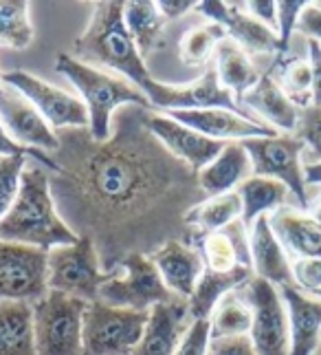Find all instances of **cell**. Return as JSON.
Instances as JSON below:
<instances>
[{"label":"cell","instance_id":"1","mask_svg":"<svg viewBox=\"0 0 321 355\" xmlns=\"http://www.w3.org/2000/svg\"><path fill=\"white\" fill-rule=\"evenodd\" d=\"M150 113L121 106L106 141H95L89 128H66L55 153H31L53 173L51 194L62 221L93 243L108 274L130 254L152 256L169 241H196L185 218L207 201L199 173L147 128Z\"/></svg>","mask_w":321,"mask_h":355},{"label":"cell","instance_id":"2","mask_svg":"<svg viewBox=\"0 0 321 355\" xmlns=\"http://www.w3.org/2000/svg\"><path fill=\"white\" fill-rule=\"evenodd\" d=\"M0 241L31 245L46 252L80 241L75 232L62 221L51 194V175L44 166L33 164L24 168L18 197L0 218Z\"/></svg>","mask_w":321,"mask_h":355},{"label":"cell","instance_id":"3","mask_svg":"<svg viewBox=\"0 0 321 355\" xmlns=\"http://www.w3.org/2000/svg\"><path fill=\"white\" fill-rule=\"evenodd\" d=\"M75 60L89 64H102L126 76L141 93L152 84L150 71L143 64V55L139 53L132 35L123 22V3H95V11L86 24L84 33L77 38Z\"/></svg>","mask_w":321,"mask_h":355},{"label":"cell","instance_id":"4","mask_svg":"<svg viewBox=\"0 0 321 355\" xmlns=\"http://www.w3.org/2000/svg\"><path fill=\"white\" fill-rule=\"evenodd\" d=\"M55 71L66 76L73 87L82 93V102L89 111V132L95 141H106L110 137L113 115L119 106L152 108L137 87L91 64H84L68 53L57 58Z\"/></svg>","mask_w":321,"mask_h":355},{"label":"cell","instance_id":"5","mask_svg":"<svg viewBox=\"0 0 321 355\" xmlns=\"http://www.w3.org/2000/svg\"><path fill=\"white\" fill-rule=\"evenodd\" d=\"M89 302L48 289L33 302V338L38 355H84L82 327Z\"/></svg>","mask_w":321,"mask_h":355},{"label":"cell","instance_id":"6","mask_svg":"<svg viewBox=\"0 0 321 355\" xmlns=\"http://www.w3.org/2000/svg\"><path fill=\"white\" fill-rule=\"evenodd\" d=\"M150 311L110 307L102 300L89 302L84 311V355H132L143 336Z\"/></svg>","mask_w":321,"mask_h":355},{"label":"cell","instance_id":"7","mask_svg":"<svg viewBox=\"0 0 321 355\" xmlns=\"http://www.w3.org/2000/svg\"><path fill=\"white\" fill-rule=\"evenodd\" d=\"M115 272H104L97 252L89 239H80L73 245H59L48 250L46 283L48 289L68 293V296L93 302L100 298V289L108 283Z\"/></svg>","mask_w":321,"mask_h":355},{"label":"cell","instance_id":"8","mask_svg":"<svg viewBox=\"0 0 321 355\" xmlns=\"http://www.w3.org/2000/svg\"><path fill=\"white\" fill-rule=\"evenodd\" d=\"M97 300L110 307L150 311L154 304L178 300V296L165 287L150 256L130 254L119 263L117 274L100 289Z\"/></svg>","mask_w":321,"mask_h":355},{"label":"cell","instance_id":"9","mask_svg":"<svg viewBox=\"0 0 321 355\" xmlns=\"http://www.w3.org/2000/svg\"><path fill=\"white\" fill-rule=\"evenodd\" d=\"M48 252L0 241V302H38L48 291Z\"/></svg>","mask_w":321,"mask_h":355},{"label":"cell","instance_id":"10","mask_svg":"<svg viewBox=\"0 0 321 355\" xmlns=\"http://www.w3.org/2000/svg\"><path fill=\"white\" fill-rule=\"evenodd\" d=\"M244 150L249 153L253 177L275 179L288 188L302 201V207L308 205L306 199V179L302 168V153L306 146L295 135H273V137H251L242 141Z\"/></svg>","mask_w":321,"mask_h":355},{"label":"cell","instance_id":"11","mask_svg":"<svg viewBox=\"0 0 321 355\" xmlns=\"http://www.w3.org/2000/svg\"><path fill=\"white\" fill-rule=\"evenodd\" d=\"M246 304L253 322L249 340L257 355H288V313L279 291L268 280L253 276L246 283Z\"/></svg>","mask_w":321,"mask_h":355},{"label":"cell","instance_id":"12","mask_svg":"<svg viewBox=\"0 0 321 355\" xmlns=\"http://www.w3.org/2000/svg\"><path fill=\"white\" fill-rule=\"evenodd\" d=\"M3 82L27 97L51 128H89V111L80 97L55 89L27 71H9Z\"/></svg>","mask_w":321,"mask_h":355},{"label":"cell","instance_id":"13","mask_svg":"<svg viewBox=\"0 0 321 355\" xmlns=\"http://www.w3.org/2000/svg\"><path fill=\"white\" fill-rule=\"evenodd\" d=\"M143 95L152 108H165L167 113L227 108V111L242 115L236 100H233V95L220 84L214 64L207 67L205 76L199 82L185 84V87H174V84L152 80V84L143 91Z\"/></svg>","mask_w":321,"mask_h":355},{"label":"cell","instance_id":"14","mask_svg":"<svg viewBox=\"0 0 321 355\" xmlns=\"http://www.w3.org/2000/svg\"><path fill=\"white\" fill-rule=\"evenodd\" d=\"M0 121H3L9 137L27 153L57 150L59 139L53 128L46 124V119L35 111V106L27 97L11 89L9 84H5L3 93H0Z\"/></svg>","mask_w":321,"mask_h":355},{"label":"cell","instance_id":"15","mask_svg":"<svg viewBox=\"0 0 321 355\" xmlns=\"http://www.w3.org/2000/svg\"><path fill=\"white\" fill-rule=\"evenodd\" d=\"M196 9L203 16L209 18V22H216L225 29L227 35H231L242 51L251 53H279V38L273 29L255 20L244 3H222V0H205L196 3Z\"/></svg>","mask_w":321,"mask_h":355},{"label":"cell","instance_id":"16","mask_svg":"<svg viewBox=\"0 0 321 355\" xmlns=\"http://www.w3.org/2000/svg\"><path fill=\"white\" fill-rule=\"evenodd\" d=\"M147 128H150L154 137L165 146L169 155H174L178 162L192 168L194 173H201L207 164H212L220 155L222 146H225V141L209 139L199 130L181 124V121H176L169 115L150 113V117H147Z\"/></svg>","mask_w":321,"mask_h":355},{"label":"cell","instance_id":"17","mask_svg":"<svg viewBox=\"0 0 321 355\" xmlns=\"http://www.w3.org/2000/svg\"><path fill=\"white\" fill-rule=\"evenodd\" d=\"M187 327V300L178 298L154 304L147 313L143 336L132 355H174Z\"/></svg>","mask_w":321,"mask_h":355},{"label":"cell","instance_id":"18","mask_svg":"<svg viewBox=\"0 0 321 355\" xmlns=\"http://www.w3.org/2000/svg\"><path fill=\"white\" fill-rule=\"evenodd\" d=\"M181 124L199 130L201 135L216 141H244L251 137H273L277 130L266 124L253 121L240 113L227 111V108H205V111H174L169 113Z\"/></svg>","mask_w":321,"mask_h":355},{"label":"cell","instance_id":"19","mask_svg":"<svg viewBox=\"0 0 321 355\" xmlns=\"http://www.w3.org/2000/svg\"><path fill=\"white\" fill-rule=\"evenodd\" d=\"M150 259L156 265L165 287L174 296L190 300L205 272L201 254L181 241H169L160 250H156Z\"/></svg>","mask_w":321,"mask_h":355},{"label":"cell","instance_id":"20","mask_svg":"<svg viewBox=\"0 0 321 355\" xmlns=\"http://www.w3.org/2000/svg\"><path fill=\"white\" fill-rule=\"evenodd\" d=\"M288 313V355H315L321 342V298H308L295 287H282Z\"/></svg>","mask_w":321,"mask_h":355},{"label":"cell","instance_id":"21","mask_svg":"<svg viewBox=\"0 0 321 355\" xmlns=\"http://www.w3.org/2000/svg\"><path fill=\"white\" fill-rule=\"evenodd\" d=\"M251 263L257 278L268 280L270 285L279 287H295L293 267L288 265L284 245L270 230L266 214L257 216L251 227Z\"/></svg>","mask_w":321,"mask_h":355},{"label":"cell","instance_id":"22","mask_svg":"<svg viewBox=\"0 0 321 355\" xmlns=\"http://www.w3.org/2000/svg\"><path fill=\"white\" fill-rule=\"evenodd\" d=\"M249 175H253V168L242 141H227L214 162L199 173V186L207 199H214L233 192L238 183L242 186L249 179Z\"/></svg>","mask_w":321,"mask_h":355},{"label":"cell","instance_id":"23","mask_svg":"<svg viewBox=\"0 0 321 355\" xmlns=\"http://www.w3.org/2000/svg\"><path fill=\"white\" fill-rule=\"evenodd\" d=\"M253 278V269L249 267H233L229 272H212L205 269L199 285H196L192 298L187 300V315L190 322L194 320H209L218 307V302L231 293L236 287L246 285Z\"/></svg>","mask_w":321,"mask_h":355},{"label":"cell","instance_id":"24","mask_svg":"<svg viewBox=\"0 0 321 355\" xmlns=\"http://www.w3.org/2000/svg\"><path fill=\"white\" fill-rule=\"evenodd\" d=\"M242 102L249 108H253L257 115H262L268 124L273 126V130L291 132L297 126L300 108L284 95L277 80L273 76H268V73L266 76H260L255 87L244 93Z\"/></svg>","mask_w":321,"mask_h":355},{"label":"cell","instance_id":"25","mask_svg":"<svg viewBox=\"0 0 321 355\" xmlns=\"http://www.w3.org/2000/svg\"><path fill=\"white\" fill-rule=\"evenodd\" d=\"M268 223L279 243L291 252L300 254L302 259H321V225L313 216L279 207Z\"/></svg>","mask_w":321,"mask_h":355},{"label":"cell","instance_id":"26","mask_svg":"<svg viewBox=\"0 0 321 355\" xmlns=\"http://www.w3.org/2000/svg\"><path fill=\"white\" fill-rule=\"evenodd\" d=\"M0 355H38L33 338V304L0 302Z\"/></svg>","mask_w":321,"mask_h":355},{"label":"cell","instance_id":"27","mask_svg":"<svg viewBox=\"0 0 321 355\" xmlns=\"http://www.w3.org/2000/svg\"><path fill=\"white\" fill-rule=\"evenodd\" d=\"M214 53L218 80L233 97H244V93L251 91L257 80H260V73L255 71L251 60L246 58V53L236 42L225 38L222 42H218Z\"/></svg>","mask_w":321,"mask_h":355},{"label":"cell","instance_id":"28","mask_svg":"<svg viewBox=\"0 0 321 355\" xmlns=\"http://www.w3.org/2000/svg\"><path fill=\"white\" fill-rule=\"evenodd\" d=\"M238 194L242 199V223L249 227L255 223L257 216H264L266 212L279 207L286 199L288 188L275 179L249 177L240 186Z\"/></svg>","mask_w":321,"mask_h":355},{"label":"cell","instance_id":"29","mask_svg":"<svg viewBox=\"0 0 321 355\" xmlns=\"http://www.w3.org/2000/svg\"><path fill=\"white\" fill-rule=\"evenodd\" d=\"M242 218V199L238 192H227L222 197L207 199L199 207L187 214V225L199 232V234H212V232H220L233 221Z\"/></svg>","mask_w":321,"mask_h":355},{"label":"cell","instance_id":"30","mask_svg":"<svg viewBox=\"0 0 321 355\" xmlns=\"http://www.w3.org/2000/svg\"><path fill=\"white\" fill-rule=\"evenodd\" d=\"M123 22H126L139 53L145 55L156 46L158 35L163 31L165 18L158 14L156 3H150V0H132V3H123Z\"/></svg>","mask_w":321,"mask_h":355},{"label":"cell","instance_id":"31","mask_svg":"<svg viewBox=\"0 0 321 355\" xmlns=\"http://www.w3.org/2000/svg\"><path fill=\"white\" fill-rule=\"evenodd\" d=\"M253 313L238 293H227L218 302L212 318H209V329H212V340L225 338H244L251 331Z\"/></svg>","mask_w":321,"mask_h":355},{"label":"cell","instance_id":"32","mask_svg":"<svg viewBox=\"0 0 321 355\" xmlns=\"http://www.w3.org/2000/svg\"><path fill=\"white\" fill-rule=\"evenodd\" d=\"M227 38L225 29L216 22H205L203 27H194L183 35L178 44V53L183 64L187 67H203L212 53L216 51L218 42Z\"/></svg>","mask_w":321,"mask_h":355},{"label":"cell","instance_id":"33","mask_svg":"<svg viewBox=\"0 0 321 355\" xmlns=\"http://www.w3.org/2000/svg\"><path fill=\"white\" fill-rule=\"evenodd\" d=\"M33 42L29 3H0V46L27 49Z\"/></svg>","mask_w":321,"mask_h":355},{"label":"cell","instance_id":"34","mask_svg":"<svg viewBox=\"0 0 321 355\" xmlns=\"http://www.w3.org/2000/svg\"><path fill=\"white\" fill-rule=\"evenodd\" d=\"M279 89L297 106L306 108L313 104V73L311 62L304 58H291L279 69Z\"/></svg>","mask_w":321,"mask_h":355},{"label":"cell","instance_id":"35","mask_svg":"<svg viewBox=\"0 0 321 355\" xmlns=\"http://www.w3.org/2000/svg\"><path fill=\"white\" fill-rule=\"evenodd\" d=\"M201 252L207 263V269H212V272H229V269L240 265L236 248H233V243L225 230L201 236Z\"/></svg>","mask_w":321,"mask_h":355},{"label":"cell","instance_id":"36","mask_svg":"<svg viewBox=\"0 0 321 355\" xmlns=\"http://www.w3.org/2000/svg\"><path fill=\"white\" fill-rule=\"evenodd\" d=\"M24 168H27L24 155H0V218L9 212L18 197Z\"/></svg>","mask_w":321,"mask_h":355},{"label":"cell","instance_id":"37","mask_svg":"<svg viewBox=\"0 0 321 355\" xmlns=\"http://www.w3.org/2000/svg\"><path fill=\"white\" fill-rule=\"evenodd\" d=\"M295 137H297L308 150H311V164L321 162V106H306L297 115V126H295Z\"/></svg>","mask_w":321,"mask_h":355},{"label":"cell","instance_id":"38","mask_svg":"<svg viewBox=\"0 0 321 355\" xmlns=\"http://www.w3.org/2000/svg\"><path fill=\"white\" fill-rule=\"evenodd\" d=\"M209 342H212V329L209 320H194L190 322L187 331L174 355H209Z\"/></svg>","mask_w":321,"mask_h":355},{"label":"cell","instance_id":"39","mask_svg":"<svg viewBox=\"0 0 321 355\" xmlns=\"http://www.w3.org/2000/svg\"><path fill=\"white\" fill-rule=\"evenodd\" d=\"M306 3L300 0H282L277 3V38H279V53L288 51V42H291V33L297 29V20L302 9Z\"/></svg>","mask_w":321,"mask_h":355},{"label":"cell","instance_id":"40","mask_svg":"<svg viewBox=\"0 0 321 355\" xmlns=\"http://www.w3.org/2000/svg\"><path fill=\"white\" fill-rule=\"evenodd\" d=\"M295 287H302L311 293L321 289V259H300L293 265Z\"/></svg>","mask_w":321,"mask_h":355},{"label":"cell","instance_id":"41","mask_svg":"<svg viewBox=\"0 0 321 355\" xmlns=\"http://www.w3.org/2000/svg\"><path fill=\"white\" fill-rule=\"evenodd\" d=\"M209 355H257L249 336L209 342Z\"/></svg>","mask_w":321,"mask_h":355},{"label":"cell","instance_id":"42","mask_svg":"<svg viewBox=\"0 0 321 355\" xmlns=\"http://www.w3.org/2000/svg\"><path fill=\"white\" fill-rule=\"evenodd\" d=\"M297 31L321 44V7L317 3H306L297 20Z\"/></svg>","mask_w":321,"mask_h":355},{"label":"cell","instance_id":"43","mask_svg":"<svg viewBox=\"0 0 321 355\" xmlns=\"http://www.w3.org/2000/svg\"><path fill=\"white\" fill-rule=\"evenodd\" d=\"M244 7L255 20H260L277 33V3H273V0H253V3H244Z\"/></svg>","mask_w":321,"mask_h":355},{"label":"cell","instance_id":"44","mask_svg":"<svg viewBox=\"0 0 321 355\" xmlns=\"http://www.w3.org/2000/svg\"><path fill=\"white\" fill-rule=\"evenodd\" d=\"M308 62L313 73V104L321 106V44L308 40Z\"/></svg>","mask_w":321,"mask_h":355},{"label":"cell","instance_id":"45","mask_svg":"<svg viewBox=\"0 0 321 355\" xmlns=\"http://www.w3.org/2000/svg\"><path fill=\"white\" fill-rule=\"evenodd\" d=\"M156 9L165 20H174L196 9V3L194 0H160V3H156Z\"/></svg>","mask_w":321,"mask_h":355},{"label":"cell","instance_id":"46","mask_svg":"<svg viewBox=\"0 0 321 355\" xmlns=\"http://www.w3.org/2000/svg\"><path fill=\"white\" fill-rule=\"evenodd\" d=\"M0 155H27V150L22 148V146H18L14 139L9 137L3 121H0Z\"/></svg>","mask_w":321,"mask_h":355},{"label":"cell","instance_id":"47","mask_svg":"<svg viewBox=\"0 0 321 355\" xmlns=\"http://www.w3.org/2000/svg\"><path fill=\"white\" fill-rule=\"evenodd\" d=\"M304 179L306 183H313V186H319L321 183V162L317 164H308L304 168Z\"/></svg>","mask_w":321,"mask_h":355},{"label":"cell","instance_id":"48","mask_svg":"<svg viewBox=\"0 0 321 355\" xmlns=\"http://www.w3.org/2000/svg\"><path fill=\"white\" fill-rule=\"evenodd\" d=\"M313 218H315V221L321 225V203L317 205V210H315V214H313Z\"/></svg>","mask_w":321,"mask_h":355},{"label":"cell","instance_id":"49","mask_svg":"<svg viewBox=\"0 0 321 355\" xmlns=\"http://www.w3.org/2000/svg\"><path fill=\"white\" fill-rule=\"evenodd\" d=\"M3 87H5V84H3V76H0V93H3Z\"/></svg>","mask_w":321,"mask_h":355},{"label":"cell","instance_id":"50","mask_svg":"<svg viewBox=\"0 0 321 355\" xmlns=\"http://www.w3.org/2000/svg\"><path fill=\"white\" fill-rule=\"evenodd\" d=\"M315 296H317V298H321V289H319V291L315 293Z\"/></svg>","mask_w":321,"mask_h":355}]
</instances>
